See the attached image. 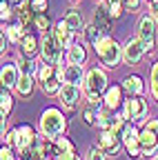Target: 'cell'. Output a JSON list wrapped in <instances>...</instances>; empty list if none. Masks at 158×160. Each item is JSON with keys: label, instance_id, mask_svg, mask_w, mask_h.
<instances>
[{"label": "cell", "instance_id": "obj_1", "mask_svg": "<svg viewBox=\"0 0 158 160\" xmlns=\"http://www.w3.org/2000/svg\"><path fill=\"white\" fill-rule=\"evenodd\" d=\"M91 47L96 51L98 62H100L105 69H116L123 62V45L116 42V38H111L109 33H100Z\"/></svg>", "mask_w": 158, "mask_h": 160}, {"label": "cell", "instance_id": "obj_2", "mask_svg": "<svg viewBox=\"0 0 158 160\" xmlns=\"http://www.w3.org/2000/svg\"><path fill=\"white\" fill-rule=\"evenodd\" d=\"M109 87V78L103 67H91L85 71V82H83V93L89 105H100L103 93Z\"/></svg>", "mask_w": 158, "mask_h": 160}, {"label": "cell", "instance_id": "obj_3", "mask_svg": "<svg viewBox=\"0 0 158 160\" xmlns=\"http://www.w3.org/2000/svg\"><path fill=\"white\" fill-rule=\"evenodd\" d=\"M38 127H40V136H45L47 140H56L58 136L67 131V116L58 107H47L40 113Z\"/></svg>", "mask_w": 158, "mask_h": 160}, {"label": "cell", "instance_id": "obj_4", "mask_svg": "<svg viewBox=\"0 0 158 160\" xmlns=\"http://www.w3.org/2000/svg\"><path fill=\"white\" fill-rule=\"evenodd\" d=\"M120 113L127 122H145L149 113V105L143 96H129L127 100H123Z\"/></svg>", "mask_w": 158, "mask_h": 160}, {"label": "cell", "instance_id": "obj_5", "mask_svg": "<svg viewBox=\"0 0 158 160\" xmlns=\"http://www.w3.org/2000/svg\"><path fill=\"white\" fill-rule=\"evenodd\" d=\"M40 36H43V40H40V53H38V58H43L45 62L58 67V65H60V60L65 58V53H63L65 49L58 45L54 31H47V33H40Z\"/></svg>", "mask_w": 158, "mask_h": 160}, {"label": "cell", "instance_id": "obj_6", "mask_svg": "<svg viewBox=\"0 0 158 160\" xmlns=\"http://www.w3.org/2000/svg\"><path fill=\"white\" fill-rule=\"evenodd\" d=\"M138 133H140V129L136 127V122H127L123 133H120V142L129 156V160H138L143 158V151H140V142H138Z\"/></svg>", "mask_w": 158, "mask_h": 160}, {"label": "cell", "instance_id": "obj_7", "mask_svg": "<svg viewBox=\"0 0 158 160\" xmlns=\"http://www.w3.org/2000/svg\"><path fill=\"white\" fill-rule=\"evenodd\" d=\"M156 20H154V16L149 13V16H143L140 20H138V38H140V42H143V47H145V51L147 53H151L154 51V47H156Z\"/></svg>", "mask_w": 158, "mask_h": 160}, {"label": "cell", "instance_id": "obj_8", "mask_svg": "<svg viewBox=\"0 0 158 160\" xmlns=\"http://www.w3.org/2000/svg\"><path fill=\"white\" fill-rule=\"evenodd\" d=\"M145 47L140 42V38L134 36V38H127L125 42H123V62L127 67H136V65H140V60L145 56Z\"/></svg>", "mask_w": 158, "mask_h": 160}, {"label": "cell", "instance_id": "obj_9", "mask_svg": "<svg viewBox=\"0 0 158 160\" xmlns=\"http://www.w3.org/2000/svg\"><path fill=\"white\" fill-rule=\"evenodd\" d=\"M58 98H60V105L67 111H74V109H78V105H80V100H83V87L63 82L60 91H58Z\"/></svg>", "mask_w": 158, "mask_h": 160}, {"label": "cell", "instance_id": "obj_10", "mask_svg": "<svg viewBox=\"0 0 158 160\" xmlns=\"http://www.w3.org/2000/svg\"><path fill=\"white\" fill-rule=\"evenodd\" d=\"M138 142H140V151H143V158H149L154 160L158 156V131L149 129L143 125L140 133H138Z\"/></svg>", "mask_w": 158, "mask_h": 160}, {"label": "cell", "instance_id": "obj_11", "mask_svg": "<svg viewBox=\"0 0 158 160\" xmlns=\"http://www.w3.org/2000/svg\"><path fill=\"white\" fill-rule=\"evenodd\" d=\"M56 76H60L63 82L83 87V82H85V65H69V62H65L63 67H56Z\"/></svg>", "mask_w": 158, "mask_h": 160}, {"label": "cell", "instance_id": "obj_12", "mask_svg": "<svg viewBox=\"0 0 158 160\" xmlns=\"http://www.w3.org/2000/svg\"><path fill=\"white\" fill-rule=\"evenodd\" d=\"M98 147L107 153V158H116L118 153H120V149H123V142H120V138H118L114 131L103 129L100 136H98Z\"/></svg>", "mask_w": 158, "mask_h": 160}, {"label": "cell", "instance_id": "obj_13", "mask_svg": "<svg viewBox=\"0 0 158 160\" xmlns=\"http://www.w3.org/2000/svg\"><path fill=\"white\" fill-rule=\"evenodd\" d=\"M38 138H40V133H38L31 125H18V145H16V153H20V151H27L31 149L36 142H38Z\"/></svg>", "mask_w": 158, "mask_h": 160}, {"label": "cell", "instance_id": "obj_14", "mask_svg": "<svg viewBox=\"0 0 158 160\" xmlns=\"http://www.w3.org/2000/svg\"><path fill=\"white\" fill-rule=\"evenodd\" d=\"M51 31H54V36H56V40H58V45H60L63 49H67V47H71L74 42H76V40H78V36L67 27V22H65V20L60 18V20H58V22L51 27Z\"/></svg>", "mask_w": 158, "mask_h": 160}, {"label": "cell", "instance_id": "obj_15", "mask_svg": "<svg viewBox=\"0 0 158 160\" xmlns=\"http://www.w3.org/2000/svg\"><path fill=\"white\" fill-rule=\"evenodd\" d=\"M94 22H96V27L100 29L103 33H109V31H111V27H114V16L109 13V9H107L105 2H98V5H96V9H94Z\"/></svg>", "mask_w": 158, "mask_h": 160}, {"label": "cell", "instance_id": "obj_16", "mask_svg": "<svg viewBox=\"0 0 158 160\" xmlns=\"http://www.w3.org/2000/svg\"><path fill=\"white\" fill-rule=\"evenodd\" d=\"M18 51H20L23 58H36L38 53H40V38H38L36 33H25V38L18 42Z\"/></svg>", "mask_w": 158, "mask_h": 160}, {"label": "cell", "instance_id": "obj_17", "mask_svg": "<svg viewBox=\"0 0 158 160\" xmlns=\"http://www.w3.org/2000/svg\"><path fill=\"white\" fill-rule=\"evenodd\" d=\"M65 62L69 65H85L87 62V49L83 40H76L71 47L65 49Z\"/></svg>", "mask_w": 158, "mask_h": 160}, {"label": "cell", "instance_id": "obj_18", "mask_svg": "<svg viewBox=\"0 0 158 160\" xmlns=\"http://www.w3.org/2000/svg\"><path fill=\"white\" fill-rule=\"evenodd\" d=\"M123 93H125V89H123V85H109L107 89H105V93H103V105L105 107H109V109H120V105H123Z\"/></svg>", "mask_w": 158, "mask_h": 160}, {"label": "cell", "instance_id": "obj_19", "mask_svg": "<svg viewBox=\"0 0 158 160\" xmlns=\"http://www.w3.org/2000/svg\"><path fill=\"white\" fill-rule=\"evenodd\" d=\"M18 78H20V71H18V62H5L0 67V85H5L7 89H13Z\"/></svg>", "mask_w": 158, "mask_h": 160}, {"label": "cell", "instance_id": "obj_20", "mask_svg": "<svg viewBox=\"0 0 158 160\" xmlns=\"http://www.w3.org/2000/svg\"><path fill=\"white\" fill-rule=\"evenodd\" d=\"M33 89H36V76H29V73H20V78H18V82L13 87L16 96L20 98H31L33 96Z\"/></svg>", "mask_w": 158, "mask_h": 160}, {"label": "cell", "instance_id": "obj_21", "mask_svg": "<svg viewBox=\"0 0 158 160\" xmlns=\"http://www.w3.org/2000/svg\"><path fill=\"white\" fill-rule=\"evenodd\" d=\"M63 20H65V22H67V27L76 33V36H83V29H85V20H83V13L80 11H78V9H67L65 11V16H63Z\"/></svg>", "mask_w": 158, "mask_h": 160}, {"label": "cell", "instance_id": "obj_22", "mask_svg": "<svg viewBox=\"0 0 158 160\" xmlns=\"http://www.w3.org/2000/svg\"><path fill=\"white\" fill-rule=\"evenodd\" d=\"M3 31H5V36H7V40H9L11 45H16V47H18V42L25 38V33H27V29L18 22V20H16V22H11V20H9V22H5Z\"/></svg>", "mask_w": 158, "mask_h": 160}, {"label": "cell", "instance_id": "obj_23", "mask_svg": "<svg viewBox=\"0 0 158 160\" xmlns=\"http://www.w3.org/2000/svg\"><path fill=\"white\" fill-rule=\"evenodd\" d=\"M33 18H36V11L31 9L29 2H20V5H16V20L20 22L25 29L33 27Z\"/></svg>", "mask_w": 158, "mask_h": 160}, {"label": "cell", "instance_id": "obj_24", "mask_svg": "<svg viewBox=\"0 0 158 160\" xmlns=\"http://www.w3.org/2000/svg\"><path fill=\"white\" fill-rule=\"evenodd\" d=\"M123 89H125V93L127 96H143L145 93V80L140 78V76H127L125 80H123Z\"/></svg>", "mask_w": 158, "mask_h": 160}, {"label": "cell", "instance_id": "obj_25", "mask_svg": "<svg viewBox=\"0 0 158 160\" xmlns=\"http://www.w3.org/2000/svg\"><path fill=\"white\" fill-rule=\"evenodd\" d=\"M111 118H114V109H109V107H105L103 102L96 107V125L94 127H98V129H109V125H111Z\"/></svg>", "mask_w": 158, "mask_h": 160}, {"label": "cell", "instance_id": "obj_26", "mask_svg": "<svg viewBox=\"0 0 158 160\" xmlns=\"http://www.w3.org/2000/svg\"><path fill=\"white\" fill-rule=\"evenodd\" d=\"M51 76H56V67L45 62L43 58H38L36 60V80L38 82H45V80H49Z\"/></svg>", "mask_w": 158, "mask_h": 160}, {"label": "cell", "instance_id": "obj_27", "mask_svg": "<svg viewBox=\"0 0 158 160\" xmlns=\"http://www.w3.org/2000/svg\"><path fill=\"white\" fill-rule=\"evenodd\" d=\"M40 87H43V93H45V96L54 98V96H58V91H60V87H63V80H60V76H51L49 80L40 82Z\"/></svg>", "mask_w": 158, "mask_h": 160}, {"label": "cell", "instance_id": "obj_28", "mask_svg": "<svg viewBox=\"0 0 158 160\" xmlns=\"http://www.w3.org/2000/svg\"><path fill=\"white\" fill-rule=\"evenodd\" d=\"M11 109H13V96H11V89H7L5 85H0V111L9 116Z\"/></svg>", "mask_w": 158, "mask_h": 160}, {"label": "cell", "instance_id": "obj_29", "mask_svg": "<svg viewBox=\"0 0 158 160\" xmlns=\"http://www.w3.org/2000/svg\"><path fill=\"white\" fill-rule=\"evenodd\" d=\"M33 27L38 29V33H47V31H51L54 22H51V18L47 16V11L36 13V18H33Z\"/></svg>", "mask_w": 158, "mask_h": 160}, {"label": "cell", "instance_id": "obj_30", "mask_svg": "<svg viewBox=\"0 0 158 160\" xmlns=\"http://www.w3.org/2000/svg\"><path fill=\"white\" fill-rule=\"evenodd\" d=\"M100 33H103V31L98 29V27H96V22L91 20V22H87V25H85V29H83V36H80V38H83V42H85V45H94V42H96V38L100 36Z\"/></svg>", "mask_w": 158, "mask_h": 160}, {"label": "cell", "instance_id": "obj_31", "mask_svg": "<svg viewBox=\"0 0 158 160\" xmlns=\"http://www.w3.org/2000/svg\"><path fill=\"white\" fill-rule=\"evenodd\" d=\"M149 91H151V98L158 102V60L151 65V71H149Z\"/></svg>", "mask_w": 158, "mask_h": 160}, {"label": "cell", "instance_id": "obj_32", "mask_svg": "<svg viewBox=\"0 0 158 160\" xmlns=\"http://www.w3.org/2000/svg\"><path fill=\"white\" fill-rule=\"evenodd\" d=\"M18 71L20 73H29V76H36V62L31 58H23L20 56V60H18Z\"/></svg>", "mask_w": 158, "mask_h": 160}, {"label": "cell", "instance_id": "obj_33", "mask_svg": "<svg viewBox=\"0 0 158 160\" xmlns=\"http://www.w3.org/2000/svg\"><path fill=\"white\" fill-rule=\"evenodd\" d=\"M105 5H107L109 13L114 16V20H116V18H120V16L125 13V7H123V0H105Z\"/></svg>", "mask_w": 158, "mask_h": 160}, {"label": "cell", "instance_id": "obj_34", "mask_svg": "<svg viewBox=\"0 0 158 160\" xmlns=\"http://www.w3.org/2000/svg\"><path fill=\"white\" fill-rule=\"evenodd\" d=\"M54 142H56V147H58V151H74L76 149V145L71 142V140L63 133V136H58L56 140H54Z\"/></svg>", "mask_w": 158, "mask_h": 160}, {"label": "cell", "instance_id": "obj_35", "mask_svg": "<svg viewBox=\"0 0 158 160\" xmlns=\"http://www.w3.org/2000/svg\"><path fill=\"white\" fill-rule=\"evenodd\" d=\"M96 107H98V105H89V107L83 109V122L89 125V127L96 125Z\"/></svg>", "mask_w": 158, "mask_h": 160}, {"label": "cell", "instance_id": "obj_36", "mask_svg": "<svg viewBox=\"0 0 158 160\" xmlns=\"http://www.w3.org/2000/svg\"><path fill=\"white\" fill-rule=\"evenodd\" d=\"M3 138H5V145H9V147L16 149V145H18V127H9Z\"/></svg>", "mask_w": 158, "mask_h": 160}, {"label": "cell", "instance_id": "obj_37", "mask_svg": "<svg viewBox=\"0 0 158 160\" xmlns=\"http://www.w3.org/2000/svg\"><path fill=\"white\" fill-rule=\"evenodd\" d=\"M85 160H107V153L100 149V147H89L87 149V156H85Z\"/></svg>", "mask_w": 158, "mask_h": 160}, {"label": "cell", "instance_id": "obj_38", "mask_svg": "<svg viewBox=\"0 0 158 160\" xmlns=\"http://www.w3.org/2000/svg\"><path fill=\"white\" fill-rule=\"evenodd\" d=\"M0 160H18L16 149L9 147V145H3V147H0Z\"/></svg>", "mask_w": 158, "mask_h": 160}, {"label": "cell", "instance_id": "obj_39", "mask_svg": "<svg viewBox=\"0 0 158 160\" xmlns=\"http://www.w3.org/2000/svg\"><path fill=\"white\" fill-rule=\"evenodd\" d=\"M29 5H31V9H33L36 13H43V11H47V7H49L47 0H29Z\"/></svg>", "mask_w": 158, "mask_h": 160}, {"label": "cell", "instance_id": "obj_40", "mask_svg": "<svg viewBox=\"0 0 158 160\" xmlns=\"http://www.w3.org/2000/svg\"><path fill=\"white\" fill-rule=\"evenodd\" d=\"M140 2H143V0H123V7H125V11L136 13L138 9H140Z\"/></svg>", "mask_w": 158, "mask_h": 160}, {"label": "cell", "instance_id": "obj_41", "mask_svg": "<svg viewBox=\"0 0 158 160\" xmlns=\"http://www.w3.org/2000/svg\"><path fill=\"white\" fill-rule=\"evenodd\" d=\"M54 160H80V158H78V153L74 149V151H58L54 156Z\"/></svg>", "mask_w": 158, "mask_h": 160}, {"label": "cell", "instance_id": "obj_42", "mask_svg": "<svg viewBox=\"0 0 158 160\" xmlns=\"http://www.w3.org/2000/svg\"><path fill=\"white\" fill-rule=\"evenodd\" d=\"M7 113H3V111H0V138H3L5 136V131H7Z\"/></svg>", "mask_w": 158, "mask_h": 160}, {"label": "cell", "instance_id": "obj_43", "mask_svg": "<svg viewBox=\"0 0 158 160\" xmlns=\"http://www.w3.org/2000/svg\"><path fill=\"white\" fill-rule=\"evenodd\" d=\"M7 42H9V40H7V36H5V31H3V29H0V56H3V53L7 51Z\"/></svg>", "mask_w": 158, "mask_h": 160}, {"label": "cell", "instance_id": "obj_44", "mask_svg": "<svg viewBox=\"0 0 158 160\" xmlns=\"http://www.w3.org/2000/svg\"><path fill=\"white\" fill-rule=\"evenodd\" d=\"M149 13L154 16V20L158 22V0H151V2H149Z\"/></svg>", "mask_w": 158, "mask_h": 160}, {"label": "cell", "instance_id": "obj_45", "mask_svg": "<svg viewBox=\"0 0 158 160\" xmlns=\"http://www.w3.org/2000/svg\"><path fill=\"white\" fill-rule=\"evenodd\" d=\"M9 2H11V5L16 7V5H20V2H25V0H9Z\"/></svg>", "mask_w": 158, "mask_h": 160}, {"label": "cell", "instance_id": "obj_46", "mask_svg": "<svg viewBox=\"0 0 158 160\" xmlns=\"http://www.w3.org/2000/svg\"><path fill=\"white\" fill-rule=\"evenodd\" d=\"M94 2H96V5H98V2H105V0H94Z\"/></svg>", "mask_w": 158, "mask_h": 160}, {"label": "cell", "instance_id": "obj_47", "mask_svg": "<svg viewBox=\"0 0 158 160\" xmlns=\"http://www.w3.org/2000/svg\"><path fill=\"white\" fill-rule=\"evenodd\" d=\"M69 2H74V5H76V2H80V0H69Z\"/></svg>", "mask_w": 158, "mask_h": 160}, {"label": "cell", "instance_id": "obj_48", "mask_svg": "<svg viewBox=\"0 0 158 160\" xmlns=\"http://www.w3.org/2000/svg\"><path fill=\"white\" fill-rule=\"evenodd\" d=\"M18 160H31V158H18Z\"/></svg>", "mask_w": 158, "mask_h": 160}, {"label": "cell", "instance_id": "obj_49", "mask_svg": "<svg viewBox=\"0 0 158 160\" xmlns=\"http://www.w3.org/2000/svg\"><path fill=\"white\" fill-rule=\"evenodd\" d=\"M43 160H54V158H43Z\"/></svg>", "mask_w": 158, "mask_h": 160}, {"label": "cell", "instance_id": "obj_50", "mask_svg": "<svg viewBox=\"0 0 158 160\" xmlns=\"http://www.w3.org/2000/svg\"><path fill=\"white\" fill-rule=\"evenodd\" d=\"M154 160H158V156H156V158H154Z\"/></svg>", "mask_w": 158, "mask_h": 160}, {"label": "cell", "instance_id": "obj_51", "mask_svg": "<svg viewBox=\"0 0 158 160\" xmlns=\"http://www.w3.org/2000/svg\"><path fill=\"white\" fill-rule=\"evenodd\" d=\"M25 2H29V0H25Z\"/></svg>", "mask_w": 158, "mask_h": 160}, {"label": "cell", "instance_id": "obj_52", "mask_svg": "<svg viewBox=\"0 0 158 160\" xmlns=\"http://www.w3.org/2000/svg\"><path fill=\"white\" fill-rule=\"evenodd\" d=\"M149 2H151V0H149Z\"/></svg>", "mask_w": 158, "mask_h": 160}]
</instances>
